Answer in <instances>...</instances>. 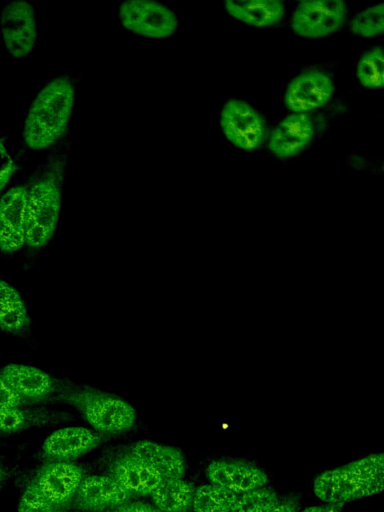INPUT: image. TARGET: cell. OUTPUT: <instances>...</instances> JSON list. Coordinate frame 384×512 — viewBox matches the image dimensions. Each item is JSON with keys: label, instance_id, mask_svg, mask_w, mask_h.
Segmentation results:
<instances>
[{"label": "cell", "instance_id": "obj_1", "mask_svg": "<svg viewBox=\"0 0 384 512\" xmlns=\"http://www.w3.org/2000/svg\"><path fill=\"white\" fill-rule=\"evenodd\" d=\"M75 103V88L66 76L50 80L37 93L27 112L23 140L32 150L53 146L68 127Z\"/></svg>", "mask_w": 384, "mask_h": 512}, {"label": "cell", "instance_id": "obj_2", "mask_svg": "<svg viewBox=\"0 0 384 512\" xmlns=\"http://www.w3.org/2000/svg\"><path fill=\"white\" fill-rule=\"evenodd\" d=\"M65 159L55 157L27 187L25 241L32 248L52 238L60 215Z\"/></svg>", "mask_w": 384, "mask_h": 512}, {"label": "cell", "instance_id": "obj_3", "mask_svg": "<svg viewBox=\"0 0 384 512\" xmlns=\"http://www.w3.org/2000/svg\"><path fill=\"white\" fill-rule=\"evenodd\" d=\"M384 488V455L365 456L319 474L313 483L315 495L327 504L346 502L380 493Z\"/></svg>", "mask_w": 384, "mask_h": 512}, {"label": "cell", "instance_id": "obj_4", "mask_svg": "<svg viewBox=\"0 0 384 512\" xmlns=\"http://www.w3.org/2000/svg\"><path fill=\"white\" fill-rule=\"evenodd\" d=\"M57 397L75 407L102 434L127 431L136 421L135 410L127 401L95 388L63 382Z\"/></svg>", "mask_w": 384, "mask_h": 512}, {"label": "cell", "instance_id": "obj_5", "mask_svg": "<svg viewBox=\"0 0 384 512\" xmlns=\"http://www.w3.org/2000/svg\"><path fill=\"white\" fill-rule=\"evenodd\" d=\"M117 15L123 28L147 38L169 37L178 27L176 14L154 0L123 1Z\"/></svg>", "mask_w": 384, "mask_h": 512}, {"label": "cell", "instance_id": "obj_6", "mask_svg": "<svg viewBox=\"0 0 384 512\" xmlns=\"http://www.w3.org/2000/svg\"><path fill=\"white\" fill-rule=\"evenodd\" d=\"M0 33L4 47L13 58L28 56L37 41L34 7L26 0H11L0 11Z\"/></svg>", "mask_w": 384, "mask_h": 512}, {"label": "cell", "instance_id": "obj_7", "mask_svg": "<svg viewBox=\"0 0 384 512\" xmlns=\"http://www.w3.org/2000/svg\"><path fill=\"white\" fill-rule=\"evenodd\" d=\"M220 125L225 137L245 151L257 149L268 134L263 116L249 103L239 99H230L224 104Z\"/></svg>", "mask_w": 384, "mask_h": 512}, {"label": "cell", "instance_id": "obj_8", "mask_svg": "<svg viewBox=\"0 0 384 512\" xmlns=\"http://www.w3.org/2000/svg\"><path fill=\"white\" fill-rule=\"evenodd\" d=\"M340 0H307L297 4L291 19L293 31L306 38H322L337 32L347 18Z\"/></svg>", "mask_w": 384, "mask_h": 512}, {"label": "cell", "instance_id": "obj_9", "mask_svg": "<svg viewBox=\"0 0 384 512\" xmlns=\"http://www.w3.org/2000/svg\"><path fill=\"white\" fill-rule=\"evenodd\" d=\"M84 478L82 468L71 461H53L45 464L32 480L38 491L59 512L75 497Z\"/></svg>", "mask_w": 384, "mask_h": 512}, {"label": "cell", "instance_id": "obj_10", "mask_svg": "<svg viewBox=\"0 0 384 512\" xmlns=\"http://www.w3.org/2000/svg\"><path fill=\"white\" fill-rule=\"evenodd\" d=\"M334 93V84L324 72L307 70L288 84L284 104L293 113H308L326 105Z\"/></svg>", "mask_w": 384, "mask_h": 512}, {"label": "cell", "instance_id": "obj_11", "mask_svg": "<svg viewBox=\"0 0 384 512\" xmlns=\"http://www.w3.org/2000/svg\"><path fill=\"white\" fill-rule=\"evenodd\" d=\"M133 497L109 475H91L82 479L72 503L79 510L100 512L130 502Z\"/></svg>", "mask_w": 384, "mask_h": 512}, {"label": "cell", "instance_id": "obj_12", "mask_svg": "<svg viewBox=\"0 0 384 512\" xmlns=\"http://www.w3.org/2000/svg\"><path fill=\"white\" fill-rule=\"evenodd\" d=\"M314 136V123L309 113H291L273 129L268 147L280 159L300 154Z\"/></svg>", "mask_w": 384, "mask_h": 512}, {"label": "cell", "instance_id": "obj_13", "mask_svg": "<svg viewBox=\"0 0 384 512\" xmlns=\"http://www.w3.org/2000/svg\"><path fill=\"white\" fill-rule=\"evenodd\" d=\"M0 376L33 403H41L57 395L63 384L47 372L25 364H8L1 369Z\"/></svg>", "mask_w": 384, "mask_h": 512}, {"label": "cell", "instance_id": "obj_14", "mask_svg": "<svg viewBox=\"0 0 384 512\" xmlns=\"http://www.w3.org/2000/svg\"><path fill=\"white\" fill-rule=\"evenodd\" d=\"M27 187L9 189L0 199V250L13 253L26 244L25 214Z\"/></svg>", "mask_w": 384, "mask_h": 512}, {"label": "cell", "instance_id": "obj_15", "mask_svg": "<svg viewBox=\"0 0 384 512\" xmlns=\"http://www.w3.org/2000/svg\"><path fill=\"white\" fill-rule=\"evenodd\" d=\"M210 483L238 495L264 487L268 477L258 467L240 461H213L206 467Z\"/></svg>", "mask_w": 384, "mask_h": 512}, {"label": "cell", "instance_id": "obj_16", "mask_svg": "<svg viewBox=\"0 0 384 512\" xmlns=\"http://www.w3.org/2000/svg\"><path fill=\"white\" fill-rule=\"evenodd\" d=\"M102 440L100 432L84 427H65L51 433L42 449L47 457L55 461H71L96 448Z\"/></svg>", "mask_w": 384, "mask_h": 512}, {"label": "cell", "instance_id": "obj_17", "mask_svg": "<svg viewBox=\"0 0 384 512\" xmlns=\"http://www.w3.org/2000/svg\"><path fill=\"white\" fill-rule=\"evenodd\" d=\"M109 476L133 496L150 495L163 478L129 452L115 457L108 468Z\"/></svg>", "mask_w": 384, "mask_h": 512}, {"label": "cell", "instance_id": "obj_18", "mask_svg": "<svg viewBox=\"0 0 384 512\" xmlns=\"http://www.w3.org/2000/svg\"><path fill=\"white\" fill-rule=\"evenodd\" d=\"M129 453L155 470L163 479L184 476V458L176 448L143 440L133 444Z\"/></svg>", "mask_w": 384, "mask_h": 512}, {"label": "cell", "instance_id": "obj_19", "mask_svg": "<svg viewBox=\"0 0 384 512\" xmlns=\"http://www.w3.org/2000/svg\"><path fill=\"white\" fill-rule=\"evenodd\" d=\"M224 5L233 18L254 27L273 26L285 14V5L278 0H229Z\"/></svg>", "mask_w": 384, "mask_h": 512}, {"label": "cell", "instance_id": "obj_20", "mask_svg": "<svg viewBox=\"0 0 384 512\" xmlns=\"http://www.w3.org/2000/svg\"><path fill=\"white\" fill-rule=\"evenodd\" d=\"M194 492V486L182 478L163 479L150 497L161 512H186L192 506Z\"/></svg>", "mask_w": 384, "mask_h": 512}, {"label": "cell", "instance_id": "obj_21", "mask_svg": "<svg viewBox=\"0 0 384 512\" xmlns=\"http://www.w3.org/2000/svg\"><path fill=\"white\" fill-rule=\"evenodd\" d=\"M29 325V314L20 293L0 279V329L8 333H20L28 329Z\"/></svg>", "mask_w": 384, "mask_h": 512}, {"label": "cell", "instance_id": "obj_22", "mask_svg": "<svg viewBox=\"0 0 384 512\" xmlns=\"http://www.w3.org/2000/svg\"><path fill=\"white\" fill-rule=\"evenodd\" d=\"M238 496L212 483L204 484L195 488L191 507L194 512H231Z\"/></svg>", "mask_w": 384, "mask_h": 512}, {"label": "cell", "instance_id": "obj_23", "mask_svg": "<svg viewBox=\"0 0 384 512\" xmlns=\"http://www.w3.org/2000/svg\"><path fill=\"white\" fill-rule=\"evenodd\" d=\"M357 78L368 89H382L384 86V51L380 46L367 50L357 64Z\"/></svg>", "mask_w": 384, "mask_h": 512}, {"label": "cell", "instance_id": "obj_24", "mask_svg": "<svg viewBox=\"0 0 384 512\" xmlns=\"http://www.w3.org/2000/svg\"><path fill=\"white\" fill-rule=\"evenodd\" d=\"M54 415L43 410L0 407V434L12 433L29 426L45 423Z\"/></svg>", "mask_w": 384, "mask_h": 512}, {"label": "cell", "instance_id": "obj_25", "mask_svg": "<svg viewBox=\"0 0 384 512\" xmlns=\"http://www.w3.org/2000/svg\"><path fill=\"white\" fill-rule=\"evenodd\" d=\"M351 33L361 37H375L384 31V4L381 2L355 15L350 22Z\"/></svg>", "mask_w": 384, "mask_h": 512}, {"label": "cell", "instance_id": "obj_26", "mask_svg": "<svg viewBox=\"0 0 384 512\" xmlns=\"http://www.w3.org/2000/svg\"><path fill=\"white\" fill-rule=\"evenodd\" d=\"M278 502L273 489L261 487L240 494L231 512H270Z\"/></svg>", "mask_w": 384, "mask_h": 512}, {"label": "cell", "instance_id": "obj_27", "mask_svg": "<svg viewBox=\"0 0 384 512\" xmlns=\"http://www.w3.org/2000/svg\"><path fill=\"white\" fill-rule=\"evenodd\" d=\"M18 512H59L42 494L38 491L33 481L24 489Z\"/></svg>", "mask_w": 384, "mask_h": 512}, {"label": "cell", "instance_id": "obj_28", "mask_svg": "<svg viewBox=\"0 0 384 512\" xmlns=\"http://www.w3.org/2000/svg\"><path fill=\"white\" fill-rule=\"evenodd\" d=\"M35 404L17 393L1 376H0V407L3 408H21L23 406Z\"/></svg>", "mask_w": 384, "mask_h": 512}, {"label": "cell", "instance_id": "obj_29", "mask_svg": "<svg viewBox=\"0 0 384 512\" xmlns=\"http://www.w3.org/2000/svg\"><path fill=\"white\" fill-rule=\"evenodd\" d=\"M15 171L14 159L0 141V193L6 187Z\"/></svg>", "mask_w": 384, "mask_h": 512}, {"label": "cell", "instance_id": "obj_30", "mask_svg": "<svg viewBox=\"0 0 384 512\" xmlns=\"http://www.w3.org/2000/svg\"><path fill=\"white\" fill-rule=\"evenodd\" d=\"M104 512H161L155 506L142 502H127L116 508L106 510Z\"/></svg>", "mask_w": 384, "mask_h": 512}, {"label": "cell", "instance_id": "obj_31", "mask_svg": "<svg viewBox=\"0 0 384 512\" xmlns=\"http://www.w3.org/2000/svg\"><path fill=\"white\" fill-rule=\"evenodd\" d=\"M341 507L342 505L325 503L323 505L307 507L302 512H340Z\"/></svg>", "mask_w": 384, "mask_h": 512}, {"label": "cell", "instance_id": "obj_32", "mask_svg": "<svg viewBox=\"0 0 384 512\" xmlns=\"http://www.w3.org/2000/svg\"><path fill=\"white\" fill-rule=\"evenodd\" d=\"M270 512H298L295 504L289 500L280 501L272 508Z\"/></svg>", "mask_w": 384, "mask_h": 512}, {"label": "cell", "instance_id": "obj_33", "mask_svg": "<svg viewBox=\"0 0 384 512\" xmlns=\"http://www.w3.org/2000/svg\"><path fill=\"white\" fill-rule=\"evenodd\" d=\"M5 477V472L0 468V483L3 481Z\"/></svg>", "mask_w": 384, "mask_h": 512}]
</instances>
